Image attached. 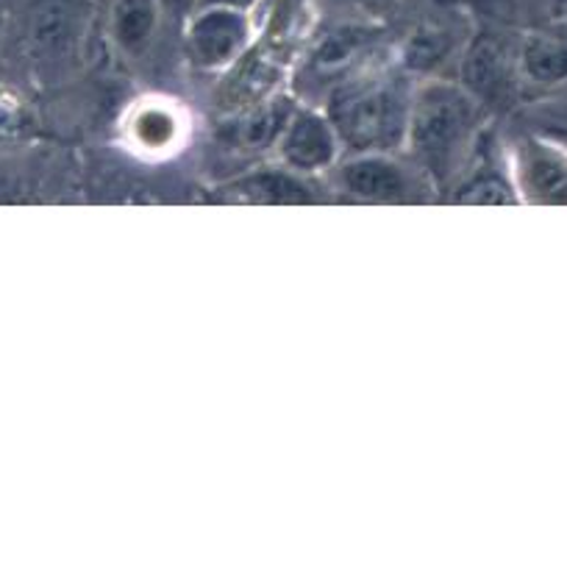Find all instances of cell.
Instances as JSON below:
<instances>
[{
    "label": "cell",
    "mask_w": 567,
    "mask_h": 570,
    "mask_svg": "<svg viewBox=\"0 0 567 570\" xmlns=\"http://www.w3.org/2000/svg\"><path fill=\"white\" fill-rule=\"evenodd\" d=\"M481 137L484 106L461 83L426 81L415 87L404 148L434 187L456 181Z\"/></svg>",
    "instance_id": "obj_1"
},
{
    "label": "cell",
    "mask_w": 567,
    "mask_h": 570,
    "mask_svg": "<svg viewBox=\"0 0 567 570\" xmlns=\"http://www.w3.org/2000/svg\"><path fill=\"white\" fill-rule=\"evenodd\" d=\"M411 92L398 78H359L334 92L326 115L350 154L404 148Z\"/></svg>",
    "instance_id": "obj_2"
},
{
    "label": "cell",
    "mask_w": 567,
    "mask_h": 570,
    "mask_svg": "<svg viewBox=\"0 0 567 570\" xmlns=\"http://www.w3.org/2000/svg\"><path fill=\"white\" fill-rule=\"evenodd\" d=\"M328 173L337 193L361 204H409L434 189L431 178L409 156H395L392 150L350 154Z\"/></svg>",
    "instance_id": "obj_3"
},
{
    "label": "cell",
    "mask_w": 567,
    "mask_h": 570,
    "mask_svg": "<svg viewBox=\"0 0 567 570\" xmlns=\"http://www.w3.org/2000/svg\"><path fill=\"white\" fill-rule=\"evenodd\" d=\"M506 165L520 204L567 206V145L526 134L509 145Z\"/></svg>",
    "instance_id": "obj_4"
},
{
    "label": "cell",
    "mask_w": 567,
    "mask_h": 570,
    "mask_svg": "<svg viewBox=\"0 0 567 570\" xmlns=\"http://www.w3.org/2000/svg\"><path fill=\"white\" fill-rule=\"evenodd\" d=\"M250 17L239 3H206L187 26V53L198 70H222L250 42Z\"/></svg>",
    "instance_id": "obj_5"
},
{
    "label": "cell",
    "mask_w": 567,
    "mask_h": 570,
    "mask_svg": "<svg viewBox=\"0 0 567 570\" xmlns=\"http://www.w3.org/2000/svg\"><path fill=\"white\" fill-rule=\"evenodd\" d=\"M276 156L304 176L328 173L342 159V139L331 117L317 109H292L276 142Z\"/></svg>",
    "instance_id": "obj_6"
},
{
    "label": "cell",
    "mask_w": 567,
    "mask_h": 570,
    "mask_svg": "<svg viewBox=\"0 0 567 570\" xmlns=\"http://www.w3.org/2000/svg\"><path fill=\"white\" fill-rule=\"evenodd\" d=\"M126 139L137 154L170 156L187 137V120L172 100H139L126 117Z\"/></svg>",
    "instance_id": "obj_7"
},
{
    "label": "cell",
    "mask_w": 567,
    "mask_h": 570,
    "mask_svg": "<svg viewBox=\"0 0 567 570\" xmlns=\"http://www.w3.org/2000/svg\"><path fill=\"white\" fill-rule=\"evenodd\" d=\"M161 28V0H109L106 31L126 59H142Z\"/></svg>",
    "instance_id": "obj_8"
},
{
    "label": "cell",
    "mask_w": 567,
    "mask_h": 570,
    "mask_svg": "<svg viewBox=\"0 0 567 570\" xmlns=\"http://www.w3.org/2000/svg\"><path fill=\"white\" fill-rule=\"evenodd\" d=\"M226 189L237 200H248V204H306L317 198L315 176L289 170L281 161L276 167L248 170L245 176L233 178Z\"/></svg>",
    "instance_id": "obj_9"
},
{
    "label": "cell",
    "mask_w": 567,
    "mask_h": 570,
    "mask_svg": "<svg viewBox=\"0 0 567 570\" xmlns=\"http://www.w3.org/2000/svg\"><path fill=\"white\" fill-rule=\"evenodd\" d=\"M517 72L526 83L543 89L567 87V33H526L517 48Z\"/></svg>",
    "instance_id": "obj_10"
},
{
    "label": "cell",
    "mask_w": 567,
    "mask_h": 570,
    "mask_svg": "<svg viewBox=\"0 0 567 570\" xmlns=\"http://www.w3.org/2000/svg\"><path fill=\"white\" fill-rule=\"evenodd\" d=\"M292 109L295 106H289V100H272L265 109L250 111V115L226 126L222 139H226L228 148L239 150V154H259L265 148H276L278 134H281Z\"/></svg>",
    "instance_id": "obj_11"
},
{
    "label": "cell",
    "mask_w": 567,
    "mask_h": 570,
    "mask_svg": "<svg viewBox=\"0 0 567 570\" xmlns=\"http://www.w3.org/2000/svg\"><path fill=\"white\" fill-rule=\"evenodd\" d=\"M22 104L11 92L0 89V139H9L20 131L22 126Z\"/></svg>",
    "instance_id": "obj_12"
},
{
    "label": "cell",
    "mask_w": 567,
    "mask_h": 570,
    "mask_svg": "<svg viewBox=\"0 0 567 570\" xmlns=\"http://www.w3.org/2000/svg\"><path fill=\"white\" fill-rule=\"evenodd\" d=\"M561 89H565V95H559V104H561L559 109L565 111V117H567V87H561Z\"/></svg>",
    "instance_id": "obj_13"
},
{
    "label": "cell",
    "mask_w": 567,
    "mask_h": 570,
    "mask_svg": "<svg viewBox=\"0 0 567 570\" xmlns=\"http://www.w3.org/2000/svg\"><path fill=\"white\" fill-rule=\"evenodd\" d=\"M206 3H239V0H206Z\"/></svg>",
    "instance_id": "obj_14"
}]
</instances>
